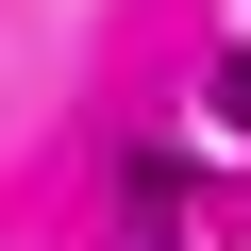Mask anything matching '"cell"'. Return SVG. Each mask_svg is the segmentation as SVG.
Instances as JSON below:
<instances>
[{"instance_id":"7a4b0ae2","label":"cell","mask_w":251,"mask_h":251,"mask_svg":"<svg viewBox=\"0 0 251 251\" xmlns=\"http://www.w3.org/2000/svg\"><path fill=\"white\" fill-rule=\"evenodd\" d=\"M201 134H218V151H251V50H218V67H201Z\"/></svg>"},{"instance_id":"6da1fadb","label":"cell","mask_w":251,"mask_h":251,"mask_svg":"<svg viewBox=\"0 0 251 251\" xmlns=\"http://www.w3.org/2000/svg\"><path fill=\"white\" fill-rule=\"evenodd\" d=\"M117 218H134V251H168V218H184V151H117Z\"/></svg>"}]
</instances>
